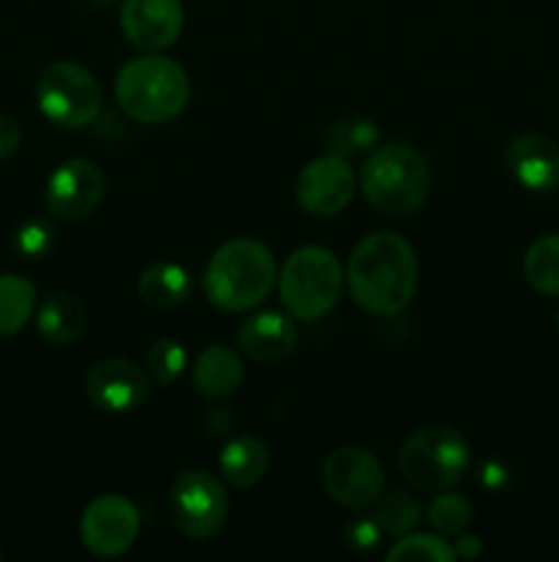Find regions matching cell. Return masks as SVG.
I'll return each mask as SVG.
<instances>
[{"label":"cell","mask_w":559,"mask_h":562,"mask_svg":"<svg viewBox=\"0 0 559 562\" xmlns=\"http://www.w3.org/2000/svg\"><path fill=\"white\" fill-rule=\"evenodd\" d=\"M417 252L395 231L367 234L351 250L345 267L349 294L362 311L373 316H398L411 305L417 294Z\"/></svg>","instance_id":"cell-1"},{"label":"cell","mask_w":559,"mask_h":562,"mask_svg":"<svg viewBox=\"0 0 559 562\" xmlns=\"http://www.w3.org/2000/svg\"><path fill=\"white\" fill-rule=\"evenodd\" d=\"M277 283V261L258 239L225 241L203 272V291L214 307L244 313L261 305Z\"/></svg>","instance_id":"cell-2"},{"label":"cell","mask_w":559,"mask_h":562,"mask_svg":"<svg viewBox=\"0 0 559 562\" xmlns=\"http://www.w3.org/2000/svg\"><path fill=\"white\" fill-rule=\"evenodd\" d=\"M190 77L179 60L162 53H146L126 60L115 75V99L132 121L168 124L190 102Z\"/></svg>","instance_id":"cell-3"},{"label":"cell","mask_w":559,"mask_h":562,"mask_svg":"<svg viewBox=\"0 0 559 562\" xmlns=\"http://www.w3.org/2000/svg\"><path fill=\"white\" fill-rule=\"evenodd\" d=\"M360 190L376 212L403 217L425 206L431 195V165L409 143H389L362 165Z\"/></svg>","instance_id":"cell-4"},{"label":"cell","mask_w":559,"mask_h":562,"mask_svg":"<svg viewBox=\"0 0 559 562\" xmlns=\"http://www.w3.org/2000/svg\"><path fill=\"white\" fill-rule=\"evenodd\" d=\"M343 267L329 247L305 245L280 269V300L296 322H318L343 294Z\"/></svg>","instance_id":"cell-5"},{"label":"cell","mask_w":559,"mask_h":562,"mask_svg":"<svg viewBox=\"0 0 559 562\" xmlns=\"http://www.w3.org/2000/svg\"><path fill=\"white\" fill-rule=\"evenodd\" d=\"M469 470V445L449 426H422L400 448V472L422 494L449 492Z\"/></svg>","instance_id":"cell-6"},{"label":"cell","mask_w":559,"mask_h":562,"mask_svg":"<svg viewBox=\"0 0 559 562\" xmlns=\"http://www.w3.org/2000/svg\"><path fill=\"white\" fill-rule=\"evenodd\" d=\"M38 110L60 130H82L102 113V88L80 64L55 60L36 80Z\"/></svg>","instance_id":"cell-7"},{"label":"cell","mask_w":559,"mask_h":562,"mask_svg":"<svg viewBox=\"0 0 559 562\" xmlns=\"http://www.w3.org/2000/svg\"><path fill=\"white\" fill-rule=\"evenodd\" d=\"M170 516L192 541L217 536L228 519V492L223 481L206 470L181 472L170 488Z\"/></svg>","instance_id":"cell-8"},{"label":"cell","mask_w":559,"mask_h":562,"mask_svg":"<svg viewBox=\"0 0 559 562\" xmlns=\"http://www.w3.org/2000/svg\"><path fill=\"white\" fill-rule=\"evenodd\" d=\"M140 536V510L124 494L91 499L80 516V541L96 558H121Z\"/></svg>","instance_id":"cell-9"},{"label":"cell","mask_w":559,"mask_h":562,"mask_svg":"<svg viewBox=\"0 0 559 562\" xmlns=\"http://www.w3.org/2000/svg\"><path fill=\"white\" fill-rule=\"evenodd\" d=\"M321 481L334 503L345 508H367L384 494V467L370 450L343 445L327 456Z\"/></svg>","instance_id":"cell-10"},{"label":"cell","mask_w":559,"mask_h":562,"mask_svg":"<svg viewBox=\"0 0 559 562\" xmlns=\"http://www.w3.org/2000/svg\"><path fill=\"white\" fill-rule=\"evenodd\" d=\"M354 192L356 176L340 154L312 159L296 179V203L316 217H332V214L343 212Z\"/></svg>","instance_id":"cell-11"},{"label":"cell","mask_w":559,"mask_h":562,"mask_svg":"<svg viewBox=\"0 0 559 562\" xmlns=\"http://www.w3.org/2000/svg\"><path fill=\"white\" fill-rule=\"evenodd\" d=\"M104 173L91 159H66L47 181V209L69 223L85 220L104 201Z\"/></svg>","instance_id":"cell-12"},{"label":"cell","mask_w":559,"mask_h":562,"mask_svg":"<svg viewBox=\"0 0 559 562\" xmlns=\"http://www.w3.org/2000/svg\"><path fill=\"white\" fill-rule=\"evenodd\" d=\"M85 395L96 409L126 415L146 404L151 387H148V376L140 366L124 360V357H110L88 371Z\"/></svg>","instance_id":"cell-13"},{"label":"cell","mask_w":559,"mask_h":562,"mask_svg":"<svg viewBox=\"0 0 559 562\" xmlns=\"http://www.w3.org/2000/svg\"><path fill=\"white\" fill-rule=\"evenodd\" d=\"M184 27L181 0H124L121 31L132 47L142 53H162L173 47Z\"/></svg>","instance_id":"cell-14"},{"label":"cell","mask_w":559,"mask_h":562,"mask_svg":"<svg viewBox=\"0 0 559 562\" xmlns=\"http://www.w3.org/2000/svg\"><path fill=\"white\" fill-rule=\"evenodd\" d=\"M507 170L524 190L557 192L559 190V143L540 132H524L507 143Z\"/></svg>","instance_id":"cell-15"},{"label":"cell","mask_w":559,"mask_h":562,"mask_svg":"<svg viewBox=\"0 0 559 562\" xmlns=\"http://www.w3.org/2000/svg\"><path fill=\"white\" fill-rule=\"evenodd\" d=\"M296 324L288 316L274 311H261L247 316L239 324V349L244 351L250 360L263 362V366H274V362L285 360L290 351L296 349Z\"/></svg>","instance_id":"cell-16"},{"label":"cell","mask_w":559,"mask_h":562,"mask_svg":"<svg viewBox=\"0 0 559 562\" xmlns=\"http://www.w3.org/2000/svg\"><path fill=\"white\" fill-rule=\"evenodd\" d=\"M241 376H244V366L230 346H208L197 355L195 366H192L195 390L206 398H225V395L236 393Z\"/></svg>","instance_id":"cell-17"},{"label":"cell","mask_w":559,"mask_h":562,"mask_svg":"<svg viewBox=\"0 0 559 562\" xmlns=\"http://www.w3.org/2000/svg\"><path fill=\"white\" fill-rule=\"evenodd\" d=\"M137 294L148 307L170 311V307H179L190 300L192 278L181 263L157 261L142 269L140 280H137Z\"/></svg>","instance_id":"cell-18"},{"label":"cell","mask_w":559,"mask_h":562,"mask_svg":"<svg viewBox=\"0 0 559 562\" xmlns=\"http://www.w3.org/2000/svg\"><path fill=\"white\" fill-rule=\"evenodd\" d=\"M36 327L47 344L71 346L85 333V311L80 302L66 291H55L42 300L36 313Z\"/></svg>","instance_id":"cell-19"},{"label":"cell","mask_w":559,"mask_h":562,"mask_svg":"<svg viewBox=\"0 0 559 562\" xmlns=\"http://www.w3.org/2000/svg\"><path fill=\"white\" fill-rule=\"evenodd\" d=\"M269 472V448L255 437H236L219 453V475L236 488H252Z\"/></svg>","instance_id":"cell-20"},{"label":"cell","mask_w":559,"mask_h":562,"mask_svg":"<svg viewBox=\"0 0 559 562\" xmlns=\"http://www.w3.org/2000/svg\"><path fill=\"white\" fill-rule=\"evenodd\" d=\"M36 289L20 274H0V338L20 333L33 316Z\"/></svg>","instance_id":"cell-21"},{"label":"cell","mask_w":559,"mask_h":562,"mask_svg":"<svg viewBox=\"0 0 559 562\" xmlns=\"http://www.w3.org/2000/svg\"><path fill=\"white\" fill-rule=\"evenodd\" d=\"M524 278L537 294L559 300V234H546L524 256Z\"/></svg>","instance_id":"cell-22"},{"label":"cell","mask_w":559,"mask_h":562,"mask_svg":"<svg viewBox=\"0 0 559 562\" xmlns=\"http://www.w3.org/2000/svg\"><path fill=\"white\" fill-rule=\"evenodd\" d=\"M376 143L378 126L370 119H362V115H345V119L334 121L327 130L329 154H340V157L370 151Z\"/></svg>","instance_id":"cell-23"},{"label":"cell","mask_w":559,"mask_h":562,"mask_svg":"<svg viewBox=\"0 0 559 562\" xmlns=\"http://www.w3.org/2000/svg\"><path fill=\"white\" fill-rule=\"evenodd\" d=\"M387 536H406L420 525V505L406 492H389L376 499V514H373Z\"/></svg>","instance_id":"cell-24"},{"label":"cell","mask_w":559,"mask_h":562,"mask_svg":"<svg viewBox=\"0 0 559 562\" xmlns=\"http://www.w3.org/2000/svg\"><path fill=\"white\" fill-rule=\"evenodd\" d=\"M471 516L475 510H471L469 499L453 492L436 494L433 503L427 505V521L438 536H460L471 525Z\"/></svg>","instance_id":"cell-25"},{"label":"cell","mask_w":559,"mask_h":562,"mask_svg":"<svg viewBox=\"0 0 559 562\" xmlns=\"http://www.w3.org/2000/svg\"><path fill=\"white\" fill-rule=\"evenodd\" d=\"M389 562H449L455 560V549L444 541L442 536H425V532H417V536H400V541L395 543L387 552Z\"/></svg>","instance_id":"cell-26"},{"label":"cell","mask_w":559,"mask_h":562,"mask_svg":"<svg viewBox=\"0 0 559 562\" xmlns=\"http://www.w3.org/2000/svg\"><path fill=\"white\" fill-rule=\"evenodd\" d=\"M186 368V351L175 338H159L157 344L148 349V373L159 387H168L175 379L184 373Z\"/></svg>","instance_id":"cell-27"},{"label":"cell","mask_w":559,"mask_h":562,"mask_svg":"<svg viewBox=\"0 0 559 562\" xmlns=\"http://www.w3.org/2000/svg\"><path fill=\"white\" fill-rule=\"evenodd\" d=\"M14 247L22 258H44L55 247V228L49 220L31 217L16 228Z\"/></svg>","instance_id":"cell-28"},{"label":"cell","mask_w":559,"mask_h":562,"mask_svg":"<svg viewBox=\"0 0 559 562\" xmlns=\"http://www.w3.org/2000/svg\"><path fill=\"white\" fill-rule=\"evenodd\" d=\"M387 532L381 530L376 516H354V519L345 525V541H349L351 549L356 552H373V549L381 543V538Z\"/></svg>","instance_id":"cell-29"},{"label":"cell","mask_w":559,"mask_h":562,"mask_svg":"<svg viewBox=\"0 0 559 562\" xmlns=\"http://www.w3.org/2000/svg\"><path fill=\"white\" fill-rule=\"evenodd\" d=\"M22 140V130L11 115H0V159H9L16 154Z\"/></svg>","instance_id":"cell-30"},{"label":"cell","mask_w":559,"mask_h":562,"mask_svg":"<svg viewBox=\"0 0 559 562\" xmlns=\"http://www.w3.org/2000/svg\"><path fill=\"white\" fill-rule=\"evenodd\" d=\"M510 470L502 464V461H482L480 464V483L486 488H502L507 486Z\"/></svg>","instance_id":"cell-31"},{"label":"cell","mask_w":559,"mask_h":562,"mask_svg":"<svg viewBox=\"0 0 559 562\" xmlns=\"http://www.w3.org/2000/svg\"><path fill=\"white\" fill-rule=\"evenodd\" d=\"M453 549H455V558H460V560H475V558H480V554H482L480 538L466 536V532H460Z\"/></svg>","instance_id":"cell-32"},{"label":"cell","mask_w":559,"mask_h":562,"mask_svg":"<svg viewBox=\"0 0 559 562\" xmlns=\"http://www.w3.org/2000/svg\"><path fill=\"white\" fill-rule=\"evenodd\" d=\"M206 423H208V428H212V434H223V431H228L230 415L225 412V406H223V409H214V415H208Z\"/></svg>","instance_id":"cell-33"},{"label":"cell","mask_w":559,"mask_h":562,"mask_svg":"<svg viewBox=\"0 0 559 562\" xmlns=\"http://www.w3.org/2000/svg\"><path fill=\"white\" fill-rule=\"evenodd\" d=\"M554 322H557V329H559V307H557V313H554Z\"/></svg>","instance_id":"cell-34"},{"label":"cell","mask_w":559,"mask_h":562,"mask_svg":"<svg viewBox=\"0 0 559 562\" xmlns=\"http://www.w3.org/2000/svg\"><path fill=\"white\" fill-rule=\"evenodd\" d=\"M0 560H3V552H0Z\"/></svg>","instance_id":"cell-35"}]
</instances>
